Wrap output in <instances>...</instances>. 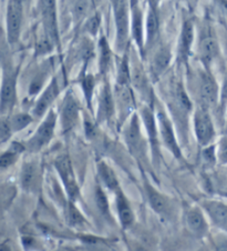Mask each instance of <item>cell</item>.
I'll return each instance as SVG.
<instances>
[{"label":"cell","mask_w":227,"mask_h":251,"mask_svg":"<svg viewBox=\"0 0 227 251\" xmlns=\"http://www.w3.org/2000/svg\"><path fill=\"white\" fill-rule=\"evenodd\" d=\"M23 23V1L10 0L7 8V38L10 44L19 39Z\"/></svg>","instance_id":"cell-1"},{"label":"cell","mask_w":227,"mask_h":251,"mask_svg":"<svg viewBox=\"0 0 227 251\" xmlns=\"http://www.w3.org/2000/svg\"><path fill=\"white\" fill-rule=\"evenodd\" d=\"M56 114L53 111H50L45 120L39 126L37 132L29 140V149L32 150V151H38L51 140V138L53 137L54 127H56Z\"/></svg>","instance_id":"cell-2"},{"label":"cell","mask_w":227,"mask_h":251,"mask_svg":"<svg viewBox=\"0 0 227 251\" xmlns=\"http://www.w3.org/2000/svg\"><path fill=\"white\" fill-rule=\"evenodd\" d=\"M194 129L201 145H207L214 137V126L211 117L205 108L197 109L194 116Z\"/></svg>","instance_id":"cell-3"},{"label":"cell","mask_w":227,"mask_h":251,"mask_svg":"<svg viewBox=\"0 0 227 251\" xmlns=\"http://www.w3.org/2000/svg\"><path fill=\"white\" fill-rule=\"evenodd\" d=\"M114 14L116 25V43L120 49H123L129 37V14L125 0H116Z\"/></svg>","instance_id":"cell-4"},{"label":"cell","mask_w":227,"mask_h":251,"mask_svg":"<svg viewBox=\"0 0 227 251\" xmlns=\"http://www.w3.org/2000/svg\"><path fill=\"white\" fill-rule=\"evenodd\" d=\"M54 166H56L58 174L60 175L62 181H64L65 188L67 192H68L69 197L71 199H74L79 194V189L77 182H75L72 165H71L69 157L61 156L57 158L56 162H54Z\"/></svg>","instance_id":"cell-5"},{"label":"cell","mask_w":227,"mask_h":251,"mask_svg":"<svg viewBox=\"0 0 227 251\" xmlns=\"http://www.w3.org/2000/svg\"><path fill=\"white\" fill-rule=\"evenodd\" d=\"M79 117V106L77 100L70 93L66 96L61 108V125L65 131L73 128Z\"/></svg>","instance_id":"cell-6"},{"label":"cell","mask_w":227,"mask_h":251,"mask_svg":"<svg viewBox=\"0 0 227 251\" xmlns=\"http://www.w3.org/2000/svg\"><path fill=\"white\" fill-rule=\"evenodd\" d=\"M158 119L159 125V132H161L164 144H165L166 147L173 152L175 157H181L180 147L178 145V141L175 139L174 131L173 128H172L170 120L167 119V117L165 116V114H163V112H159Z\"/></svg>","instance_id":"cell-7"},{"label":"cell","mask_w":227,"mask_h":251,"mask_svg":"<svg viewBox=\"0 0 227 251\" xmlns=\"http://www.w3.org/2000/svg\"><path fill=\"white\" fill-rule=\"evenodd\" d=\"M125 140L129 148L134 154L141 153L143 148V137L141 135V129H140V123H138L137 117L134 115L130 124L125 130Z\"/></svg>","instance_id":"cell-8"},{"label":"cell","mask_w":227,"mask_h":251,"mask_svg":"<svg viewBox=\"0 0 227 251\" xmlns=\"http://www.w3.org/2000/svg\"><path fill=\"white\" fill-rule=\"evenodd\" d=\"M40 10L50 38L57 39L56 0H40Z\"/></svg>","instance_id":"cell-9"},{"label":"cell","mask_w":227,"mask_h":251,"mask_svg":"<svg viewBox=\"0 0 227 251\" xmlns=\"http://www.w3.org/2000/svg\"><path fill=\"white\" fill-rule=\"evenodd\" d=\"M203 206L214 224L227 231V204L218 201H205Z\"/></svg>","instance_id":"cell-10"},{"label":"cell","mask_w":227,"mask_h":251,"mask_svg":"<svg viewBox=\"0 0 227 251\" xmlns=\"http://www.w3.org/2000/svg\"><path fill=\"white\" fill-rule=\"evenodd\" d=\"M218 88L214 78L204 75L200 86V97L206 106H214L217 101Z\"/></svg>","instance_id":"cell-11"},{"label":"cell","mask_w":227,"mask_h":251,"mask_svg":"<svg viewBox=\"0 0 227 251\" xmlns=\"http://www.w3.org/2000/svg\"><path fill=\"white\" fill-rule=\"evenodd\" d=\"M59 94V89H58V85L56 80H52L51 83L48 86L47 89H45L43 96L38 100L36 103L35 109H33V114H35L37 117H43L45 111L48 110V108L51 106V103L54 101V99L57 98V96Z\"/></svg>","instance_id":"cell-12"},{"label":"cell","mask_w":227,"mask_h":251,"mask_svg":"<svg viewBox=\"0 0 227 251\" xmlns=\"http://www.w3.org/2000/svg\"><path fill=\"white\" fill-rule=\"evenodd\" d=\"M186 224L191 231L197 237H203L207 232V224L200 209L192 208L187 211Z\"/></svg>","instance_id":"cell-13"},{"label":"cell","mask_w":227,"mask_h":251,"mask_svg":"<svg viewBox=\"0 0 227 251\" xmlns=\"http://www.w3.org/2000/svg\"><path fill=\"white\" fill-rule=\"evenodd\" d=\"M16 97V74L3 79L1 89V112L10 109Z\"/></svg>","instance_id":"cell-14"},{"label":"cell","mask_w":227,"mask_h":251,"mask_svg":"<svg viewBox=\"0 0 227 251\" xmlns=\"http://www.w3.org/2000/svg\"><path fill=\"white\" fill-rule=\"evenodd\" d=\"M114 111V102H113L112 94L109 86H104L100 95L99 100V120L110 119Z\"/></svg>","instance_id":"cell-15"},{"label":"cell","mask_w":227,"mask_h":251,"mask_svg":"<svg viewBox=\"0 0 227 251\" xmlns=\"http://www.w3.org/2000/svg\"><path fill=\"white\" fill-rule=\"evenodd\" d=\"M116 207H117V212H119V218L122 226L124 228L131 226L134 221V215L132 209L130 208L129 203L125 199V197L121 194V192H117L116 196Z\"/></svg>","instance_id":"cell-16"},{"label":"cell","mask_w":227,"mask_h":251,"mask_svg":"<svg viewBox=\"0 0 227 251\" xmlns=\"http://www.w3.org/2000/svg\"><path fill=\"white\" fill-rule=\"evenodd\" d=\"M38 168L33 162H27L23 167L22 186L23 189L32 190L38 185Z\"/></svg>","instance_id":"cell-17"},{"label":"cell","mask_w":227,"mask_h":251,"mask_svg":"<svg viewBox=\"0 0 227 251\" xmlns=\"http://www.w3.org/2000/svg\"><path fill=\"white\" fill-rule=\"evenodd\" d=\"M132 32L140 49L143 48V27L142 12L138 8L136 0H132Z\"/></svg>","instance_id":"cell-18"},{"label":"cell","mask_w":227,"mask_h":251,"mask_svg":"<svg viewBox=\"0 0 227 251\" xmlns=\"http://www.w3.org/2000/svg\"><path fill=\"white\" fill-rule=\"evenodd\" d=\"M218 51L217 43L213 37H205V38L201 41L200 45V55L202 60L208 65L214 58L216 57Z\"/></svg>","instance_id":"cell-19"},{"label":"cell","mask_w":227,"mask_h":251,"mask_svg":"<svg viewBox=\"0 0 227 251\" xmlns=\"http://www.w3.org/2000/svg\"><path fill=\"white\" fill-rule=\"evenodd\" d=\"M193 37H194V31H193V25L191 22H186L184 24L182 33H181V44H180V52L184 59L187 58L188 52H190L191 46L193 43Z\"/></svg>","instance_id":"cell-20"},{"label":"cell","mask_w":227,"mask_h":251,"mask_svg":"<svg viewBox=\"0 0 227 251\" xmlns=\"http://www.w3.org/2000/svg\"><path fill=\"white\" fill-rule=\"evenodd\" d=\"M116 97L119 101L121 110L123 111V115H128L129 111L131 110L132 106L134 104V99L131 90L129 89L128 86L117 85Z\"/></svg>","instance_id":"cell-21"},{"label":"cell","mask_w":227,"mask_h":251,"mask_svg":"<svg viewBox=\"0 0 227 251\" xmlns=\"http://www.w3.org/2000/svg\"><path fill=\"white\" fill-rule=\"evenodd\" d=\"M142 118H143V123H144L146 131L149 133L150 140L152 142L153 147L155 149L157 147V137H158V129H157V123H155V118L153 116L152 110L150 108H144L142 110Z\"/></svg>","instance_id":"cell-22"},{"label":"cell","mask_w":227,"mask_h":251,"mask_svg":"<svg viewBox=\"0 0 227 251\" xmlns=\"http://www.w3.org/2000/svg\"><path fill=\"white\" fill-rule=\"evenodd\" d=\"M159 32V18L157 8L151 7L148 20H146V39H148V45H152L154 40L157 39Z\"/></svg>","instance_id":"cell-23"},{"label":"cell","mask_w":227,"mask_h":251,"mask_svg":"<svg viewBox=\"0 0 227 251\" xmlns=\"http://www.w3.org/2000/svg\"><path fill=\"white\" fill-rule=\"evenodd\" d=\"M146 194H148V198L151 207L154 209L155 212L158 213H163L166 210L167 207V202L166 199L159 194L158 190H155L154 188L151 186H146Z\"/></svg>","instance_id":"cell-24"},{"label":"cell","mask_w":227,"mask_h":251,"mask_svg":"<svg viewBox=\"0 0 227 251\" xmlns=\"http://www.w3.org/2000/svg\"><path fill=\"white\" fill-rule=\"evenodd\" d=\"M171 61V51L169 48L163 47L159 50L153 59V70L157 75H161L167 68Z\"/></svg>","instance_id":"cell-25"},{"label":"cell","mask_w":227,"mask_h":251,"mask_svg":"<svg viewBox=\"0 0 227 251\" xmlns=\"http://www.w3.org/2000/svg\"><path fill=\"white\" fill-rule=\"evenodd\" d=\"M98 170H99L100 178L102 179L104 185H106L109 189L116 190L119 183H117L115 174L113 173V170L110 168V167H109L106 162H100L98 166Z\"/></svg>","instance_id":"cell-26"},{"label":"cell","mask_w":227,"mask_h":251,"mask_svg":"<svg viewBox=\"0 0 227 251\" xmlns=\"http://www.w3.org/2000/svg\"><path fill=\"white\" fill-rule=\"evenodd\" d=\"M132 82L134 87L136 88L137 90H144L146 89V85H148V79L143 71V68L140 66L134 67L133 73H132Z\"/></svg>","instance_id":"cell-27"},{"label":"cell","mask_w":227,"mask_h":251,"mask_svg":"<svg viewBox=\"0 0 227 251\" xmlns=\"http://www.w3.org/2000/svg\"><path fill=\"white\" fill-rule=\"evenodd\" d=\"M130 78H131V74H130V69H129L128 57H124L119 66V73H117V85L128 86Z\"/></svg>","instance_id":"cell-28"},{"label":"cell","mask_w":227,"mask_h":251,"mask_svg":"<svg viewBox=\"0 0 227 251\" xmlns=\"http://www.w3.org/2000/svg\"><path fill=\"white\" fill-rule=\"evenodd\" d=\"M67 218H68L69 224L72 226H81L85 224V218L72 202L69 203L68 209H67Z\"/></svg>","instance_id":"cell-29"},{"label":"cell","mask_w":227,"mask_h":251,"mask_svg":"<svg viewBox=\"0 0 227 251\" xmlns=\"http://www.w3.org/2000/svg\"><path fill=\"white\" fill-rule=\"evenodd\" d=\"M32 118L27 114H19L12 117V119L10 120L12 130H23V128H26L27 126L31 124Z\"/></svg>","instance_id":"cell-30"},{"label":"cell","mask_w":227,"mask_h":251,"mask_svg":"<svg viewBox=\"0 0 227 251\" xmlns=\"http://www.w3.org/2000/svg\"><path fill=\"white\" fill-rule=\"evenodd\" d=\"M90 1L89 0H73V16L77 20L82 19L86 16L89 9Z\"/></svg>","instance_id":"cell-31"},{"label":"cell","mask_w":227,"mask_h":251,"mask_svg":"<svg viewBox=\"0 0 227 251\" xmlns=\"http://www.w3.org/2000/svg\"><path fill=\"white\" fill-rule=\"evenodd\" d=\"M95 202H96V206H98V208L101 210V212L102 213L109 212L108 198L100 187L96 188V190H95Z\"/></svg>","instance_id":"cell-32"},{"label":"cell","mask_w":227,"mask_h":251,"mask_svg":"<svg viewBox=\"0 0 227 251\" xmlns=\"http://www.w3.org/2000/svg\"><path fill=\"white\" fill-rule=\"evenodd\" d=\"M100 48H101V69L104 71L108 68L109 62H110V51H109L108 44L107 41L104 40V38L101 39Z\"/></svg>","instance_id":"cell-33"},{"label":"cell","mask_w":227,"mask_h":251,"mask_svg":"<svg viewBox=\"0 0 227 251\" xmlns=\"http://www.w3.org/2000/svg\"><path fill=\"white\" fill-rule=\"evenodd\" d=\"M18 153L19 152H17L12 149H10L9 151H7V152H3L1 154V158H0V166H1V168L6 169V168H8V167L14 164L17 159V156H18Z\"/></svg>","instance_id":"cell-34"},{"label":"cell","mask_w":227,"mask_h":251,"mask_svg":"<svg viewBox=\"0 0 227 251\" xmlns=\"http://www.w3.org/2000/svg\"><path fill=\"white\" fill-rule=\"evenodd\" d=\"M94 87V79L92 76H88L85 80H83V89H85V94L88 102H91V97H92V91H93Z\"/></svg>","instance_id":"cell-35"},{"label":"cell","mask_w":227,"mask_h":251,"mask_svg":"<svg viewBox=\"0 0 227 251\" xmlns=\"http://www.w3.org/2000/svg\"><path fill=\"white\" fill-rule=\"evenodd\" d=\"M11 130H12V127H11L10 121L2 119L1 120V133H0V136H1V142H6L8 139H9L10 135H11Z\"/></svg>","instance_id":"cell-36"},{"label":"cell","mask_w":227,"mask_h":251,"mask_svg":"<svg viewBox=\"0 0 227 251\" xmlns=\"http://www.w3.org/2000/svg\"><path fill=\"white\" fill-rule=\"evenodd\" d=\"M178 99H179V104L180 107L184 109L185 111H188L191 109V102H190V99L187 98L186 94L184 93L183 89H180L179 93H178Z\"/></svg>","instance_id":"cell-37"},{"label":"cell","mask_w":227,"mask_h":251,"mask_svg":"<svg viewBox=\"0 0 227 251\" xmlns=\"http://www.w3.org/2000/svg\"><path fill=\"white\" fill-rule=\"evenodd\" d=\"M218 157L223 164H227V137L223 138L220 144V150H218Z\"/></svg>","instance_id":"cell-38"},{"label":"cell","mask_w":227,"mask_h":251,"mask_svg":"<svg viewBox=\"0 0 227 251\" xmlns=\"http://www.w3.org/2000/svg\"><path fill=\"white\" fill-rule=\"evenodd\" d=\"M100 26V16L96 15L89 20V24H88V30H89L91 33H94L98 30V28Z\"/></svg>","instance_id":"cell-39"},{"label":"cell","mask_w":227,"mask_h":251,"mask_svg":"<svg viewBox=\"0 0 227 251\" xmlns=\"http://www.w3.org/2000/svg\"><path fill=\"white\" fill-rule=\"evenodd\" d=\"M222 99L224 101H227V79L224 82V86H223V90H222Z\"/></svg>","instance_id":"cell-40"},{"label":"cell","mask_w":227,"mask_h":251,"mask_svg":"<svg viewBox=\"0 0 227 251\" xmlns=\"http://www.w3.org/2000/svg\"><path fill=\"white\" fill-rule=\"evenodd\" d=\"M159 1V0H150V5H151V7L157 8Z\"/></svg>","instance_id":"cell-41"}]
</instances>
